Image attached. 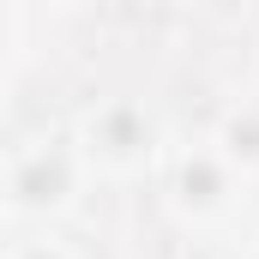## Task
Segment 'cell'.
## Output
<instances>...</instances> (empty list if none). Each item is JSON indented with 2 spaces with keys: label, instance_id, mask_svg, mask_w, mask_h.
<instances>
[{
  "label": "cell",
  "instance_id": "3957f363",
  "mask_svg": "<svg viewBox=\"0 0 259 259\" xmlns=\"http://www.w3.org/2000/svg\"><path fill=\"white\" fill-rule=\"evenodd\" d=\"M157 181H163V211L187 229V235H217L241 217L247 205V181L223 163V151L211 139H187V145H169L163 163H157Z\"/></svg>",
  "mask_w": 259,
  "mask_h": 259
},
{
  "label": "cell",
  "instance_id": "277c9868",
  "mask_svg": "<svg viewBox=\"0 0 259 259\" xmlns=\"http://www.w3.org/2000/svg\"><path fill=\"white\" fill-rule=\"evenodd\" d=\"M217 151H223V163L253 187L259 181V97H241V103H229L223 115H217V127L205 133Z\"/></svg>",
  "mask_w": 259,
  "mask_h": 259
},
{
  "label": "cell",
  "instance_id": "8992f818",
  "mask_svg": "<svg viewBox=\"0 0 259 259\" xmlns=\"http://www.w3.org/2000/svg\"><path fill=\"white\" fill-rule=\"evenodd\" d=\"M18 61H24V12L18 6H0V97H6Z\"/></svg>",
  "mask_w": 259,
  "mask_h": 259
},
{
  "label": "cell",
  "instance_id": "52a82bcc",
  "mask_svg": "<svg viewBox=\"0 0 259 259\" xmlns=\"http://www.w3.org/2000/svg\"><path fill=\"white\" fill-rule=\"evenodd\" d=\"M223 259H259V241H241V247H229Z\"/></svg>",
  "mask_w": 259,
  "mask_h": 259
},
{
  "label": "cell",
  "instance_id": "5b68a950",
  "mask_svg": "<svg viewBox=\"0 0 259 259\" xmlns=\"http://www.w3.org/2000/svg\"><path fill=\"white\" fill-rule=\"evenodd\" d=\"M0 259H78V247L66 241L61 229H24L18 241H6Z\"/></svg>",
  "mask_w": 259,
  "mask_h": 259
},
{
  "label": "cell",
  "instance_id": "7a4b0ae2",
  "mask_svg": "<svg viewBox=\"0 0 259 259\" xmlns=\"http://www.w3.org/2000/svg\"><path fill=\"white\" fill-rule=\"evenodd\" d=\"M72 145L91 169V181H139L163 163L169 151V133L157 121V109L133 91H115V97H97L72 115Z\"/></svg>",
  "mask_w": 259,
  "mask_h": 259
},
{
  "label": "cell",
  "instance_id": "6da1fadb",
  "mask_svg": "<svg viewBox=\"0 0 259 259\" xmlns=\"http://www.w3.org/2000/svg\"><path fill=\"white\" fill-rule=\"evenodd\" d=\"M91 193V169L72 133H30L0 157V217L18 229H55Z\"/></svg>",
  "mask_w": 259,
  "mask_h": 259
}]
</instances>
